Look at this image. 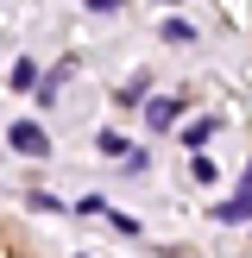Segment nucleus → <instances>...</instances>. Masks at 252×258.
<instances>
[{
  "label": "nucleus",
  "instance_id": "1",
  "mask_svg": "<svg viewBox=\"0 0 252 258\" xmlns=\"http://www.w3.org/2000/svg\"><path fill=\"white\" fill-rule=\"evenodd\" d=\"M7 139H13V151H25V158H50V139H44V133H38V126H32V120H19V126H13V133H7Z\"/></svg>",
  "mask_w": 252,
  "mask_h": 258
},
{
  "label": "nucleus",
  "instance_id": "2",
  "mask_svg": "<svg viewBox=\"0 0 252 258\" xmlns=\"http://www.w3.org/2000/svg\"><path fill=\"white\" fill-rule=\"evenodd\" d=\"M170 120H176V101H145V126L151 133H164Z\"/></svg>",
  "mask_w": 252,
  "mask_h": 258
},
{
  "label": "nucleus",
  "instance_id": "3",
  "mask_svg": "<svg viewBox=\"0 0 252 258\" xmlns=\"http://www.w3.org/2000/svg\"><path fill=\"white\" fill-rule=\"evenodd\" d=\"M252 214V196H233V202H221V221H246Z\"/></svg>",
  "mask_w": 252,
  "mask_h": 258
},
{
  "label": "nucleus",
  "instance_id": "4",
  "mask_svg": "<svg viewBox=\"0 0 252 258\" xmlns=\"http://www.w3.org/2000/svg\"><path fill=\"white\" fill-rule=\"evenodd\" d=\"M214 126H221V120H196V126H189L183 139H189V145H208V133H214Z\"/></svg>",
  "mask_w": 252,
  "mask_h": 258
},
{
  "label": "nucleus",
  "instance_id": "5",
  "mask_svg": "<svg viewBox=\"0 0 252 258\" xmlns=\"http://www.w3.org/2000/svg\"><path fill=\"white\" fill-rule=\"evenodd\" d=\"M246 196H252V164H246Z\"/></svg>",
  "mask_w": 252,
  "mask_h": 258
}]
</instances>
